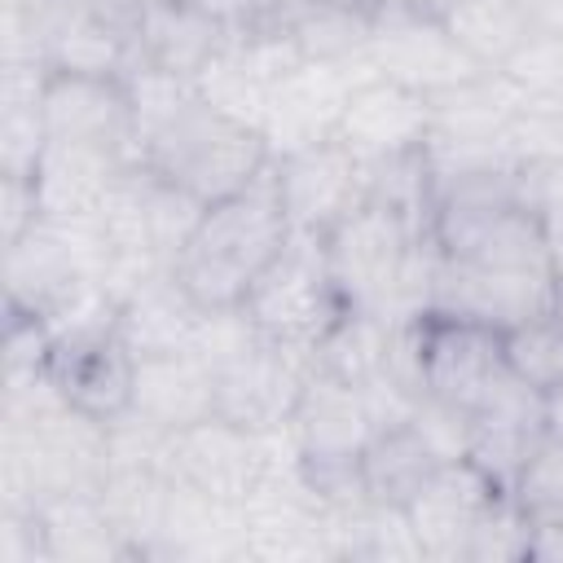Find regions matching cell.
Segmentation results:
<instances>
[{
  "label": "cell",
  "instance_id": "18",
  "mask_svg": "<svg viewBox=\"0 0 563 563\" xmlns=\"http://www.w3.org/2000/svg\"><path fill=\"white\" fill-rule=\"evenodd\" d=\"M207 308L180 286L176 268L150 273L123 303H119V339L128 352L141 356H163V352H185L198 339Z\"/></svg>",
  "mask_w": 563,
  "mask_h": 563
},
{
  "label": "cell",
  "instance_id": "3",
  "mask_svg": "<svg viewBox=\"0 0 563 563\" xmlns=\"http://www.w3.org/2000/svg\"><path fill=\"white\" fill-rule=\"evenodd\" d=\"M242 312L255 321L264 339L317 347L334 330V321L347 312L325 260V233L290 229V242L260 273V282L242 299Z\"/></svg>",
  "mask_w": 563,
  "mask_h": 563
},
{
  "label": "cell",
  "instance_id": "27",
  "mask_svg": "<svg viewBox=\"0 0 563 563\" xmlns=\"http://www.w3.org/2000/svg\"><path fill=\"white\" fill-rule=\"evenodd\" d=\"M515 497L528 519H563V431H550L515 479Z\"/></svg>",
  "mask_w": 563,
  "mask_h": 563
},
{
  "label": "cell",
  "instance_id": "30",
  "mask_svg": "<svg viewBox=\"0 0 563 563\" xmlns=\"http://www.w3.org/2000/svg\"><path fill=\"white\" fill-rule=\"evenodd\" d=\"M0 229H4V242L22 238L35 220H40V194H35V176H13V172H0Z\"/></svg>",
  "mask_w": 563,
  "mask_h": 563
},
{
  "label": "cell",
  "instance_id": "14",
  "mask_svg": "<svg viewBox=\"0 0 563 563\" xmlns=\"http://www.w3.org/2000/svg\"><path fill=\"white\" fill-rule=\"evenodd\" d=\"M550 435V409L545 396L528 383H510L501 396H493L484 409L471 413V462L506 493H515V479L532 462V453Z\"/></svg>",
  "mask_w": 563,
  "mask_h": 563
},
{
  "label": "cell",
  "instance_id": "1",
  "mask_svg": "<svg viewBox=\"0 0 563 563\" xmlns=\"http://www.w3.org/2000/svg\"><path fill=\"white\" fill-rule=\"evenodd\" d=\"M123 88L136 119L141 167L202 207L246 189L273 163L264 132L202 101L194 79L158 66H132Z\"/></svg>",
  "mask_w": 563,
  "mask_h": 563
},
{
  "label": "cell",
  "instance_id": "21",
  "mask_svg": "<svg viewBox=\"0 0 563 563\" xmlns=\"http://www.w3.org/2000/svg\"><path fill=\"white\" fill-rule=\"evenodd\" d=\"M435 13L484 70H506L541 35V0H457Z\"/></svg>",
  "mask_w": 563,
  "mask_h": 563
},
{
  "label": "cell",
  "instance_id": "22",
  "mask_svg": "<svg viewBox=\"0 0 563 563\" xmlns=\"http://www.w3.org/2000/svg\"><path fill=\"white\" fill-rule=\"evenodd\" d=\"M440 466V453L413 431V422H391L378 427L361 453V488L369 501L405 510Z\"/></svg>",
  "mask_w": 563,
  "mask_h": 563
},
{
  "label": "cell",
  "instance_id": "9",
  "mask_svg": "<svg viewBox=\"0 0 563 563\" xmlns=\"http://www.w3.org/2000/svg\"><path fill=\"white\" fill-rule=\"evenodd\" d=\"M44 132L48 141L92 145L123 163H141L136 150V119L123 79L101 75H48L44 84Z\"/></svg>",
  "mask_w": 563,
  "mask_h": 563
},
{
  "label": "cell",
  "instance_id": "15",
  "mask_svg": "<svg viewBox=\"0 0 563 563\" xmlns=\"http://www.w3.org/2000/svg\"><path fill=\"white\" fill-rule=\"evenodd\" d=\"M497 493H506V488H497L471 457L444 462L431 475V484L405 506L413 537L422 545V559H466L471 528Z\"/></svg>",
  "mask_w": 563,
  "mask_h": 563
},
{
  "label": "cell",
  "instance_id": "6",
  "mask_svg": "<svg viewBox=\"0 0 563 563\" xmlns=\"http://www.w3.org/2000/svg\"><path fill=\"white\" fill-rule=\"evenodd\" d=\"M216 369V413L246 431H277L290 422L308 378L317 374V347H295L255 334Z\"/></svg>",
  "mask_w": 563,
  "mask_h": 563
},
{
  "label": "cell",
  "instance_id": "13",
  "mask_svg": "<svg viewBox=\"0 0 563 563\" xmlns=\"http://www.w3.org/2000/svg\"><path fill=\"white\" fill-rule=\"evenodd\" d=\"M260 431H246L220 413L172 431V457L167 475L180 484H194L224 501H246L255 475H260Z\"/></svg>",
  "mask_w": 563,
  "mask_h": 563
},
{
  "label": "cell",
  "instance_id": "31",
  "mask_svg": "<svg viewBox=\"0 0 563 563\" xmlns=\"http://www.w3.org/2000/svg\"><path fill=\"white\" fill-rule=\"evenodd\" d=\"M194 9H202L207 18H216L220 26H251L260 22V0H189Z\"/></svg>",
  "mask_w": 563,
  "mask_h": 563
},
{
  "label": "cell",
  "instance_id": "4",
  "mask_svg": "<svg viewBox=\"0 0 563 563\" xmlns=\"http://www.w3.org/2000/svg\"><path fill=\"white\" fill-rule=\"evenodd\" d=\"M365 62L374 75H383L400 88H413L422 97H440V92H453V88L488 75L453 40L444 18L422 0H391V4L374 9Z\"/></svg>",
  "mask_w": 563,
  "mask_h": 563
},
{
  "label": "cell",
  "instance_id": "8",
  "mask_svg": "<svg viewBox=\"0 0 563 563\" xmlns=\"http://www.w3.org/2000/svg\"><path fill=\"white\" fill-rule=\"evenodd\" d=\"M369 62H299L268 97L264 110V141L273 158H286L295 150H308L317 141H330L352 88L369 79Z\"/></svg>",
  "mask_w": 563,
  "mask_h": 563
},
{
  "label": "cell",
  "instance_id": "20",
  "mask_svg": "<svg viewBox=\"0 0 563 563\" xmlns=\"http://www.w3.org/2000/svg\"><path fill=\"white\" fill-rule=\"evenodd\" d=\"M224 31L229 26H220L189 0H145L141 35H136V66H158V70L194 79L224 44Z\"/></svg>",
  "mask_w": 563,
  "mask_h": 563
},
{
  "label": "cell",
  "instance_id": "24",
  "mask_svg": "<svg viewBox=\"0 0 563 563\" xmlns=\"http://www.w3.org/2000/svg\"><path fill=\"white\" fill-rule=\"evenodd\" d=\"M369 18L374 9L356 0H312L303 9H290L273 18L299 48L303 62H365L369 44Z\"/></svg>",
  "mask_w": 563,
  "mask_h": 563
},
{
  "label": "cell",
  "instance_id": "16",
  "mask_svg": "<svg viewBox=\"0 0 563 563\" xmlns=\"http://www.w3.org/2000/svg\"><path fill=\"white\" fill-rule=\"evenodd\" d=\"M84 282H92L66 233L53 224V220H35L22 238L4 242V295H9V312L18 317H48L57 312Z\"/></svg>",
  "mask_w": 563,
  "mask_h": 563
},
{
  "label": "cell",
  "instance_id": "25",
  "mask_svg": "<svg viewBox=\"0 0 563 563\" xmlns=\"http://www.w3.org/2000/svg\"><path fill=\"white\" fill-rule=\"evenodd\" d=\"M501 352H506L510 374L519 383H528L532 391L550 396L554 387H563V317H559V308L537 312L519 325H506Z\"/></svg>",
  "mask_w": 563,
  "mask_h": 563
},
{
  "label": "cell",
  "instance_id": "19",
  "mask_svg": "<svg viewBox=\"0 0 563 563\" xmlns=\"http://www.w3.org/2000/svg\"><path fill=\"white\" fill-rule=\"evenodd\" d=\"M132 413L180 431L216 413V369L194 352H163V356H141L136 361V383H132Z\"/></svg>",
  "mask_w": 563,
  "mask_h": 563
},
{
  "label": "cell",
  "instance_id": "23",
  "mask_svg": "<svg viewBox=\"0 0 563 563\" xmlns=\"http://www.w3.org/2000/svg\"><path fill=\"white\" fill-rule=\"evenodd\" d=\"M48 563H101V559H132L119 528L110 523L101 493H70L40 506Z\"/></svg>",
  "mask_w": 563,
  "mask_h": 563
},
{
  "label": "cell",
  "instance_id": "17",
  "mask_svg": "<svg viewBox=\"0 0 563 563\" xmlns=\"http://www.w3.org/2000/svg\"><path fill=\"white\" fill-rule=\"evenodd\" d=\"M150 559H246V523H242V506L211 497L194 484L172 479L167 493V510L154 537Z\"/></svg>",
  "mask_w": 563,
  "mask_h": 563
},
{
  "label": "cell",
  "instance_id": "5",
  "mask_svg": "<svg viewBox=\"0 0 563 563\" xmlns=\"http://www.w3.org/2000/svg\"><path fill=\"white\" fill-rule=\"evenodd\" d=\"M418 369H422V391L457 405L462 413L484 409L493 396H501L515 374L501 352V330L453 317V312H418Z\"/></svg>",
  "mask_w": 563,
  "mask_h": 563
},
{
  "label": "cell",
  "instance_id": "28",
  "mask_svg": "<svg viewBox=\"0 0 563 563\" xmlns=\"http://www.w3.org/2000/svg\"><path fill=\"white\" fill-rule=\"evenodd\" d=\"M44 145H48V132H44L40 101L0 106V172L35 176V163H40Z\"/></svg>",
  "mask_w": 563,
  "mask_h": 563
},
{
  "label": "cell",
  "instance_id": "11",
  "mask_svg": "<svg viewBox=\"0 0 563 563\" xmlns=\"http://www.w3.org/2000/svg\"><path fill=\"white\" fill-rule=\"evenodd\" d=\"M334 136L365 167L396 158V154H409V150L427 145V136H431V97L400 88L383 75H369L352 88Z\"/></svg>",
  "mask_w": 563,
  "mask_h": 563
},
{
  "label": "cell",
  "instance_id": "26",
  "mask_svg": "<svg viewBox=\"0 0 563 563\" xmlns=\"http://www.w3.org/2000/svg\"><path fill=\"white\" fill-rule=\"evenodd\" d=\"M528 537H532V519L519 506V497L515 493H497L479 510V519L471 528L466 559H475V563H488V559H528Z\"/></svg>",
  "mask_w": 563,
  "mask_h": 563
},
{
  "label": "cell",
  "instance_id": "35",
  "mask_svg": "<svg viewBox=\"0 0 563 563\" xmlns=\"http://www.w3.org/2000/svg\"><path fill=\"white\" fill-rule=\"evenodd\" d=\"M554 308H559V317H563V286H559V303H554Z\"/></svg>",
  "mask_w": 563,
  "mask_h": 563
},
{
  "label": "cell",
  "instance_id": "29",
  "mask_svg": "<svg viewBox=\"0 0 563 563\" xmlns=\"http://www.w3.org/2000/svg\"><path fill=\"white\" fill-rule=\"evenodd\" d=\"M519 202L545 224V233H563V158L519 163Z\"/></svg>",
  "mask_w": 563,
  "mask_h": 563
},
{
  "label": "cell",
  "instance_id": "7",
  "mask_svg": "<svg viewBox=\"0 0 563 563\" xmlns=\"http://www.w3.org/2000/svg\"><path fill=\"white\" fill-rule=\"evenodd\" d=\"M554 303H559V277L550 264H475V260L440 255L427 308L506 330L537 312H550Z\"/></svg>",
  "mask_w": 563,
  "mask_h": 563
},
{
  "label": "cell",
  "instance_id": "32",
  "mask_svg": "<svg viewBox=\"0 0 563 563\" xmlns=\"http://www.w3.org/2000/svg\"><path fill=\"white\" fill-rule=\"evenodd\" d=\"M528 559L563 563V519H532V537H528Z\"/></svg>",
  "mask_w": 563,
  "mask_h": 563
},
{
  "label": "cell",
  "instance_id": "10",
  "mask_svg": "<svg viewBox=\"0 0 563 563\" xmlns=\"http://www.w3.org/2000/svg\"><path fill=\"white\" fill-rule=\"evenodd\" d=\"M273 167L290 229L330 233L347 211L365 202V163H356L339 136L273 158Z\"/></svg>",
  "mask_w": 563,
  "mask_h": 563
},
{
  "label": "cell",
  "instance_id": "34",
  "mask_svg": "<svg viewBox=\"0 0 563 563\" xmlns=\"http://www.w3.org/2000/svg\"><path fill=\"white\" fill-rule=\"evenodd\" d=\"M550 264H554V277L563 286V233H550Z\"/></svg>",
  "mask_w": 563,
  "mask_h": 563
},
{
  "label": "cell",
  "instance_id": "12",
  "mask_svg": "<svg viewBox=\"0 0 563 563\" xmlns=\"http://www.w3.org/2000/svg\"><path fill=\"white\" fill-rule=\"evenodd\" d=\"M48 378L57 391L88 418L114 422L132 409V383H136V356L119 339V330L53 339L48 352Z\"/></svg>",
  "mask_w": 563,
  "mask_h": 563
},
{
  "label": "cell",
  "instance_id": "33",
  "mask_svg": "<svg viewBox=\"0 0 563 563\" xmlns=\"http://www.w3.org/2000/svg\"><path fill=\"white\" fill-rule=\"evenodd\" d=\"M303 4H312V0H260V13H264V18H282V13L303 9Z\"/></svg>",
  "mask_w": 563,
  "mask_h": 563
},
{
  "label": "cell",
  "instance_id": "2",
  "mask_svg": "<svg viewBox=\"0 0 563 563\" xmlns=\"http://www.w3.org/2000/svg\"><path fill=\"white\" fill-rule=\"evenodd\" d=\"M290 242V216L282 207L277 167L268 163L246 189L211 202L176 255L180 286L207 308H242L260 273Z\"/></svg>",
  "mask_w": 563,
  "mask_h": 563
}]
</instances>
